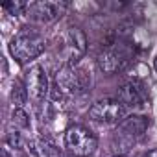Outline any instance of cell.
Returning a JSON list of instances; mask_svg holds the SVG:
<instances>
[{
	"instance_id": "cell-1",
	"label": "cell",
	"mask_w": 157,
	"mask_h": 157,
	"mask_svg": "<svg viewBox=\"0 0 157 157\" xmlns=\"http://www.w3.org/2000/svg\"><path fill=\"white\" fill-rule=\"evenodd\" d=\"M91 89V76L80 68V67H70L63 65L59 72L56 74L54 87H52V98L59 100L63 96H82Z\"/></svg>"
},
{
	"instance_id": "cell-2",
	"label": "cell",
	"mask_w": 157,
	"mask_h": 157,
	"mask_svg": "<svg viewBox=\"0 0 157 157\" xmlns=\"http://www.w3.org/2000/svg\"><path fill=\"white\" fill-rule=\"evenodd\" d=\"M44 37L35 30L24 28L10 41V52L19 63H28L44 52Z\"/></svg>"
},
{
	"instance_id": "cell-3",
	"label": "cell",
	"mask_w": 157,
	"mask_h": 157,
	"mask_svg": "<svg viewBox=\"0 0 157 157\" xmlns=\"http://www.w3.org/2000/svg\"><path fill=\"white\" fill-rule=\"evenodd\" d=\"M146 129H148V118L146 117L131 115V117L124 118L115 131V146H118L117 150L128 151L133 144H137L144 137Z\"/></svg>"
},
{
	"instance_id": "cell-4",
	"label": "cell",
	"mask_w": 157,
	"mask_h": 157,
	"mask_svg": "<svg viewBox=\"0 0 157 157\" xmlns=\"http://www.w3.org/2000/svg\"><path fill=\"white\" fill-rule=\"evenodd\" d=\"M65 144L74 155L89 157L94 153L98 140H96V135L85 126H70L65 133Z\"/></svg>"
},
{
	"instance_id": "cell-5",
	"label": "cell",
	"mask_w": 157,
	"mask_h": 157,
	"mask_svg": "<svg viewBox=\"0 0 157 157\" xmlns=\"http://www.w3.org/2000/svg\"><path fill=\"white\" fill-rule=\"evenodd\" d=\"M129 61H131L129 50L118 43H113L111 46H107L105 50L100 52L98 68L105 74H117V72H122L124 68H128Z\"/></svg>"
},
{
	"instance_id": "cell-6",
	"label": "cell",
	"mask_w": 157,
	"mask_h": 157,
	"mask_svg": "<svg viewBox=\"0 0 157 157\" xmlns=\"http://www.w3.org/2000/svg\"><path fill=\"white\" fill-rule=\"evenodd\" d=\"M124 105L120 100H98L91 109H89V117L94 122H102V124H117L124 120Z\"/></svg>"
},
{
	"instance_id": "cell-7",
	"label": "cell",
	"mask_w": 157,
	"mask_h": 157,
	"mask_svg": "<svg viewBox=\"0 0 157 157\" xmlns=\"http://www.w3.org/2000/svg\"><path fill=\"white\" fill-rule=\"evenodd\" d=\"M67 8V2H33L28 6L26 15L37 22H52L57 17H61Z\"/></svg>"
},
{
	"instance_id": "cell-8",
	"label": "cell",
	"mask_w": 157,
	"mask_h": 157,
	"mask_svg": "<svg viewBox=\"0 0 157 157\" xmlns=\"http://www.w3.org/2000/svg\"><path fill=\"white\" fill-rule=\"evenodd\" d=\"M26 89L33 102L41 104L48 94V78L41 67H33L26 74Z\"/></svg>"
},
{
	"instance_id": "cell-9",
	"label": "cell",
	"mask_w": 157,
	"mask_h": 157,
	"mask_svg": "<svg viewBox=\"0 0 157 157\" xmlns=\"http://www.w3.org/2000/svg\"><path fill=\"white\" fill-rule=\"evenodd\" d=\"M118 100L122 102V105L126 107H142L146 105V100H148V93H146V87L142 82L139 80H131L128 82L126 85L120 87L118 91Z\"/></svg>"
},
{
	"instance_id": "cell-10",
	"label": "cell",
	"mask_w": 157,
	"mask_h": 157,
	"mask_svg": "<svg viewBox=\"0 0 157 157\" xmlns=\"http://www.w3.org/2000/svg\"><path fill=\"white\" fill-rule=\"evenodd\" d=\"M30 150L33 151L35 157H61L59 148H56L46 139H33L30 142Z\"/></svg>"
},
{
	"instance_id": "cell-11",
	"label": "cell",
	"mask_w": 157,
	"mask_h": 157,
	"mask_svg": "<svg viewBox=\"0 0 157 157\" xmlns=\"http://www.w3.org/2000/svg\"><path fill=\"white\" fill-rule=\"evenodd\" d=\"M28 89L26 83L21 80H15L13 87H11V104L15 105V109H22V105L28 102Z\"/></svg>"
},
{
	"instance_id": "cell-12",
	"label": "cell",
	"mask_w": 157,
	"mask_h": 157,
	"mask_svg": "<svg viewBox=\"0 0 157 157\" xmlns=\"http://www.w3.org/2000/svg\"><path fill=\"white\" fill-rule=\"evenodd\" d=\"M28 2H21V0H10V2H4L2 4V10L6 11V13H10V15H22V13H26V10H28Z\"/></svg>"
},
{
	"instance_id": "cell-13",
	"label": "cell",
	"mask_w": 157,
	"mask_h": 157,
	"mask_svg": "<svg viewBox=\"0 0 157 157\" xmlns=\"http://www.w3.org/2000/svg\"><path fill=\"white\" fill-rule=\"evenodd\" d=\"M11 122H13V126L19 128V129H30V117L26 115L24 109H13Z\"/></svg>"
},
{
	"instance_id": "cell-14",
	"label": "cell",
	"mask_w": 157,
	"mask_h": 157,
	"mask_svg": "<svg viewBox=\"0 0 157 157\" xmlns=\"http://www.w3.org/2000/svg\"><path fill=\"white\" fill-rule=\"evenodd\" d=\"M6 142H8L11 148H21V146H22V139H21V133H17V131H11V133L8 135Z\"/></svg>"
},
{
	"instance_id": "cell-15",
	"label": "cell",
	"mask_w": 157,
	"mask_h": 157,
	"mask_svg": "<svg viewBox=\"0 0 157 157\" xmlns=\"http://www.w3.org/2000/svg\"><path fill=\"white\" fill-rule=\"evenodd\" d=\"M142 157H157V150H150V151H146Z\"/></svg>"
},
{
	"instance_id": "cell-16",
	"label": "cell",
	"mask_w": 157,
	"mask_h": 157,
	"mask_svg": "<svg viewBox=\"0 0 157 157\" xmlns=\"http://www.w3.org/2000/svg\"><path fill=\"white\" fill-rule=\"evenodd\" d=\"M2 157H10V153H8V148H4V150H2Z\"/></svg>"
},
{
	"instance_id": "cell-17",
	"label": "cell",
	"mask_w": 157,
	"mask_h": 157,
	"mask_svg": "<svg viewBox=\"0 0 157 157\" xmlns=\"http://www.w3.org/2000/svg\"><path fill=\"white\" fill-rule=\"evenodd\" d=\"M153 67H155V70H157V56H155V59H153Z\"/></svg>"
},
{
	"instance_id": "cell-18",
	"label": "cell",
	"mask_w": 157,
	"mask_h": 157,
	"mask_svg": "<svg viewBox=\"0 0 157 157\" xmlns=\"http://www.w3.org/2000/svg\"><path fill=\"white\" fill-rule=\"evenodd\" d=\"M115 157H124V155H115Z\"/></svg>"
}]
</instances>
